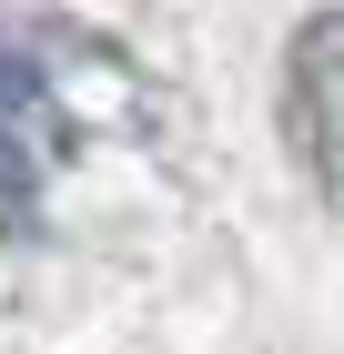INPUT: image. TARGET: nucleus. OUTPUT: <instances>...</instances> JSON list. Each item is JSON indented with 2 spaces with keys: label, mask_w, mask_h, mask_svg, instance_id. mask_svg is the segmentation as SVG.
<instances>
[{
  "label": "nucleus",
  "mask_w": 344,
  "mask_h": 354,
  "mask_svg": "<svg viewBox=\"0 0 344 354\" xmlns=\"http://www.w3.org/2000/svg\"><path fill=\"white\" fill-rule=\"evenodd\" d=\"M61 30L0 21V243L41 233V183L71 152V91H61Z\"/></svg>",
  "instance_id": "1"
},
{
  "label": "nucleus",
  "mask_w": 344,
  "mask_h": 354,
  "mask_svg": "<svg viewBox=\"0 0 344 354\" xmlns=\"http://www.w3.org/2000/svg\"><path fill=\"white\" fill-rule=\"evenodd\" d=\"M284 142L314 172V192L344 213V10H314L284 51Z\"/></svg>",
  "instance_id": "2"
}]
</instances>
